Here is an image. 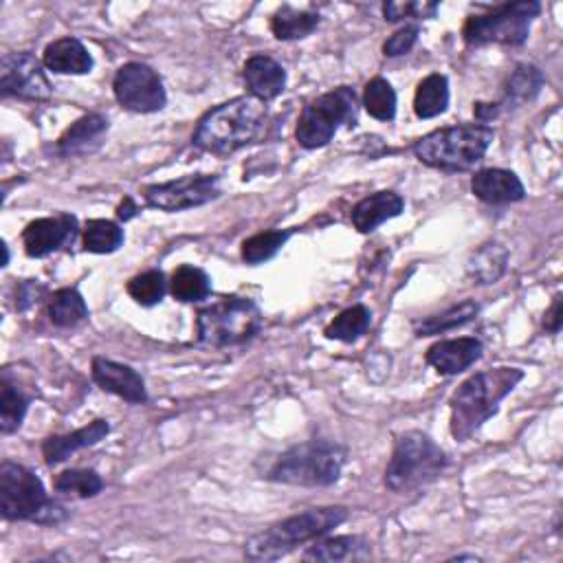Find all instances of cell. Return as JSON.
Masks as SVG:
<instances>
[{"instance_id":"1","label":"cell","mask_w":563,"mask_h":563,"mask_svg":"<svg viewBox=\"0 0 563 563\" xmlns=\"http://www.w3.org/2000/svg\"><path fill=\"white\" fill-rule=\"evenodd\" d=\"M524 379L517 368H496L469 376L451 396V434L456 440L473 436L491 417L502 400Z\"/></svg>"},{"instance_id":"2","label":"cell","mask_w":563,"mask_h":563,"mask_svg":"<svg viewBox=\"0 0 563 563\" xmlns=\"http://www.w3.org/2000/svg\"><path fill=\"white\" fill-rule=\"evenodd\" d=\"M267 121V104L254 95L235 98L203 115L194 130V145L227 156L256 141Z\"/></svg>"},{"instance_id":"3","label":"cell","mask_w":563,"mask_h":563,"mask_svg":"<svg viewBox=\"0 0 563 563\" xmlns=\"http://www.w3.org/2000/svg\"><path fill=\"white\" fill-rule=\"evenodd\" d=\"M348 520L346 507H321L291 515L245 543V556L252 561H278L297 546L329 535Z\"/></svg>"},{"instance_id":"4","label":"cell","mask_w":563,"mask_h":563,"mask_svg":"<svg viewBox=\"0 0 563 563\" xmlns=\"http://www.w3.org/2000/svg\"><path fill=\"white\" fill-rule=\"evenodd\" d=\"M496 132L485 124H460L434 130L414 143L421 164L443 172H466L475 168L491 148Z\"/></svg>"},{"instance_id":"5","label":"cell","mask_w":563,"mask_h":563,"mask_svg":"<svg viewBox=\"0 0 563 563\" xmlns=\"http://www.w3.org/2000/svg\"><path fill=\"white\" fill-rule=\"evenodd\" d=\"M0 513L10 522H36L57 526L66 522V509L51 500L42 479L27 466L5 460L0 464Z\"/></svg>"},{"instance_id":"6","label":"cell","mask_w":563,"mask_h":563,"mask_svg":"<svg viewBox=\"0 0 563 563\" xmlns=\"http://www.w3.org/2000/svg\"><path fill=\"white\" fill-rule=\"evenodd\" d=\"M346 449L331 440H308L284 451L269 471V479L291 487H331L342 477Z\"/></svg>"},{"instance_id":"7","label":"cell","mask_w":563,"mask_h":563,"mask_svg":"<svg viewBox=\"0 0 563 563\" xmlns=\"http://www.w3.org/2000/svg\"><path fill=\"white\" fill-rule=\"evenodd\" d=\"M447 464V453L427 434L408 432L394 445L385 469V487L394 494H412L434 482Z\"/></svg>"},{"instance_id":"8","label":"cell","mask_w":563,"mask_h":563,"mask_svg":"<svg viewBox=\"0 0 563 563\" xmlns=\"http://www.w3.org/2000/svg\"><path fill=\"white\" fill-rule=\"evenodd\" d=\"M263 329V310L249 297H222L196 315L199 342L214 348L249 344Z\"/></svg>"},{"instance_id":"9","label":"cell","mask_w":563,"mask_h":563,"mask_svg":"<svg viewBox=\"0 0 563 563\" xmlns=\"http://www.w3.org/2000/svg\"><path fill=\"white\" fill-rule=\"evenodd\" d=\"M541 14L537 0H522V3H507L489 14L466 18L462 27V38L466 44H507L522 47L530 36L533 18Z\"/></svg>"},{"instance_id":"10","label":"cell","mask_w":563,"mask_h":563,"mask_svg":"<svg viewBox=\"0 0 563 563\" xmlns=\"http://www.w3.org/2000/svg\"><path fill=\"white\" fill-rule=\"evenodd\" d=\"M357 121V93L350 87H340L312 100L297 124L295 139L306 150L324 148L333 141L337 130Z\"/></svg>"},{"instance_id":"11","label":"cell","mask_w":563,"mask_h":563,"mask_svg":"<svg viewBox=\"0 0 563 563\" xmlns=\"http://www.w3.org/2000/svg\"><path fill=\"white\" fill-rule=\"evenodd\" d=\"M113 91L117 102L132 113H158L168 104L164 79L143 62L124 64L113 79Z\"/></svg>"},{"instance_id":"12","label":"cell","mask_w":563,"mask_h":563,"mask_svg":"<svg viewBox=\"0 0 563 563\" xmlns=\"http://www.w3.org/2000/svg\"><path fill=\"white\" fill-rule=\"evenodd\" d=\"M220 192L218 175H188L177 181L148 185L143 199L150 207L161 212H185L216 201Z\"/></svg>"},{"instance_id":"13","label":"cell","mask_w":563,"mask_h":563,"mask_svg":"<svg viewBox=\"0 0 563 563\" xmlns=\"http://www.w3.org/2000/svg\"><path fill=\"white\" fill-rule=\"evenodd\" d=\"M0 93L3 98L44 102L53 95V87L44 75L42 62L29 51H23L10 53L0 62Z\"/></svg>"},{"instance_id":"14","label":"cell","mask_w":563,"mask_h":563,"mask_svg":"<svg viewBox=\"0 0 563 563\" xmlns=\"http://www.w3.org/2000/svg\"><path fill=\"white\" fill-rule=\"evenodd\" d=\"M77 235V218L57 214L51 218L31 220L23 231V245L29 258H47L53 252L73 245Z\"/></svg>"},{"instance_id":"15","label":"cell","mask_w":563,"mask_h":563,"mask_svg":"<svg viewBox=\"0 0 563 563\" xmlns=\"http://www.w3.org/2000/svg\"><path fill=\"white\" fill-rule=\"evenodd\" d=\"M93 379L104 392H111V394L128 400V404H135V406L148 404V389H145L143 376L126 363L95 357L93 359Z\"/></svg>"},{"instance_id":"16","label":"cell","mask_w":563,"mask_h":563,"mask_svg":"<svg viewBox=\"0 0 563 563\" xmlns=\"http://www.w3.org/2000/svg\"><path fill=\"white\" fill-rule=\"evenodd\" d=\"M471 192L487 205H511L526 196L524 183L511 170L489 168L479 170L471 179Z\"/></svg>"},{"instance_id":"17","label":"cell","mask_w":563,"mask_h":563,"mask_svg":"<svg viewBox=\"0 0 563 563\" xmlns=\"http://www.w3.org/2000/svg\"><path fill=\"white\" fill-rule=\"evenodd\" d=\"M482 353H485V346H482L479 340L460 337V340H445V342L434 344L427 350L425 359L436 372H440L445 376H453V374L471 368L475 361H479Z\"/></svg>"},{"instance_id":"18","label":"cell","mask_w":563,"mask_h":563,"mask_svg":"<svg viewBox=\"0 0 563 563\" xmlns=\"http://www.w3.org/2000/svg\"><path fill=\"white\" fill-rule=\"evenodd\" d=\"M243 77H245V85H247L249 93L265 104L280 98L286 89L284 66L280 62H276L273 57L263 55V53L252 55L245 62Z\"/></svg>"},{"instance_id":"19","label":"cell","mask_w":563,"mask_h":563,"mask_svg":"<svg viewBox=\"0 0 563 563\" xmlns=\"http://www.w3.org/2000/svg\"><path fill=\"white\" fill-rule=\"evenodd\" d=\"M108 132V117L100 113L85 115L82 119H77L66 132L57 139V154L60 156H85L95 152L102 145L104 135Z\"/></svg>"},{"instance_id":"20","label":"cell","mask_w":563,"mask_h":563,"mask_svg":"<svg viewBox=\"0 0 563 563\" xmlns=\"http://www.w3.org/2000/svg\"><path fill=\"white\" fill-rule=\"evenodd\" d=\"M108 434H111V425H108V421L98 419V421L89 423L87 427L77 430V432H73V434L51 436V438H47L44 445H42L44 462H47L49 466H55V464L68 460L75 451L87 449V447H93V445L102 443Z\"/></svg>"},{"instance_id":"21","label":"cell","mask_w":563,"mask_h":563,"mask_svg":"<svg viewBox=\"0 0 563 563\" xmlns=\"http://www.w3.org/2000/svg\"><path fill=\"white\" fill-rule=\"evenodd\" d=\"M404 207H406L404 196L392 192V190H383V192L370 194L363 201H359L353 207L350 218H353V225H355L357 231L370 233L379 225H383L385 220H392V218L404 214Z\"/></svg>"},{"instance_id":"22","label":"cell","mask_w":563,"mask_h":563,"mask_svg":"<svg viewBox=\"0 0 563 563\" xmlns=\"http://www.w3.org/2000/svg\"><path fill=\"white\" fill-rule=\"evenodd\" d=\"M42 64L60 75H85L91 73L93 57L77 38H60L44 49Z\"/></svg>"},{"instance_id":"23","label":"cell","mask_w":563,"mask_h":563,"mask_svg":"<svg viewBox=\"0 0 563 563\" xmlns=\"http://www.w3.org/2000/svg\"><path fill=\"white\" fill-rule=\"evenodd\" d=\"M304 561H359L370 556V543L359 535H342L315 539L312 546L302 554Z\"/></svg>"},{"instance_id":"24","label":"cell","mask_w":563,"mask_h":563,"mask_svg":"<svg viewBox=\"0 0 563 563\" xmlns=\"http://www.w3.org/2000/svg\"><path fill=\"white\" fill-rule=\"evenodd\" d=\"M509 267V249L500 243L482 245L466 265V273L475 284H496Z\"/></svg>"},{"instance_id":"25","label":"cell","mask_w":563,"mask_h":563,"mask_svg":"<svg viewBox=\"0 0 563 563\" xmlns=\"http://www.w3.org/2000/svg\"><path fill=\"white\" fill-rule=\"evenodd\" d=\"M49 319L57 329H75L89 319V306L77 289H60L49 299Z\"/></svg>"},{"instance_id":"26","label":"cell","mask_w":563,"mask_h":563,"mask_svg":"<svg viewBox=\"0 0 563 563\" xmlns=\"http://www.w3.org/2000/svg\"><path fill=\"white\" fill-rule=\"evenodd\" d=\"M543 87V73L535 64H517L504 85V100L500 106H522L533 102Z\"/></svg>"},{"instance_id":"27","label":"cell","mask_w":563,"mask_h":563,"mask_svg":"<svg viewBox=\"0 0 563 563\" xmlns=\"http://www.w3.org/2000/svg\"><path fill=\"white\" fill-rule=\"evenodd\" d=\"M479 312V304L473 299H464L458 306L447 308L440 315H432L425 319H419L414 324V331L419 337H432V335H443L447 331H453L458 327L469 324L471 319H475Z\"/></svg>"},{"instance_id":"28","label":"cell","mask_w":563,"mask_h":563,"mask_svg":"<svg viewBox=\"0 0 563 563\" xmlns=\"http://www.w3.org/2000/svg\"><path fill=\"white\" fill-rule=\"evenodd\" d=\"M449 106V82L440 73L427 75L417 89L414 95V113L421 119H434L443 115Z\"/></svg>"},{"instance_id":"29","label":"cell","mask_w":563,"mask_h":563,"mask_svg":"<svg viewBox=\"0 0 563 563\" xmlns=\"http://www.w3.org/2000/svg\"><path fill=\"white\" fill-rule=\"evenodd\" d=\"M321 18L315 12H299L282 5L271 18V31L278 40H302L319 27Z\"/></svg>"},{"instance_id":"30","label":"cell","mask_w":563,"mask_h":563,"mask_svg":"<svg viewBox=\"0 0 563 563\" xmlns=\"http://www.w3.org/2000/svg\"><path fill=\"white\" fill-rule=\"evenodd\" d=\"M372 324V312L368 306L363 304H355L346 310H342L331 324L327 327L324 335L329 340H335V342H344V344H353L357 342L361 335H366V331L370 329Z\"/></svg>"},{"instance_id":"31","label":"cell","mask_w":563,"mask_h":563,"mask_svg":"<svg viewBox=\"0 0 563 563\" xmlns=\"http://www.w3.org/2000/svg\"><path fill=\"white\" fill-rule=\"evenodd\" d=\"M29 410V396L10 381V374H3V389H0V432L14 434Z\"/></svg>"},{"instance_id":"32","label":"cell","mask_w":563,"mask_h":563,"mask_svg":"<svg viewBox=\"0 0 563 563\" xmlns=\"http://www.w3.org/2000/svg\"><path fill=\"white\" fill-rule=\"evenodd\" d=\"M172 295L183 304H194L201 299H207L212 293V280L209 276L192 265H183L172 273L170 280Z\"/></svg>"},{"instance_id":"33","label":"cell","mask_w":563,"mask_h":563,"mask_svg":"<svg viewBox=\"0 0 563 563\" xmlns=\"http://www.w3.org/2000/svg\"><path fill=\"white\" fill-rule=\"evenodd\" d=\"M55 491L89 500L104 491V479L93 469H68L55 477Z\"/></svg>"},{"instance_id":"34","label":"cell","mask_w":563,"mask_h":563,"mask_svg":"<svg viewBox=\"0 0 563 563\" xmlns=\"http://www.w3.org/2000/svg\"><path fill=\"white\" fill-rule=\"evenodd\" d=\"M293 235V229H273V231H263L252 238H247L243 243V260L247 265H263L271 260Z\"/></svg>"},{"instance_id":"35","label":"cell","mask_w":563,"mask_h":563,"mask_svg":"<svg viewBox=\"0 0 563 563\" xmlns=\"http://www.w3.org/2000/svg\"><path fill=\"white\" fill-rule=\"evenodd\" d=\"M124 245V229L113 220H89L85 227V249L89 254H113Z\"/></svg>"},{"instance_id":"36","label":"cell","mask_w":563,"mask_h":563,"mask_svg":"<svg viewBox=\"0 0 563 563\" xmlns=\"http://www.w3.org/2000/svg\"><path fill=\"white\" fill-rule=\"evenodd\" d=\"M363 106L368 115H372L379 121H392L396 117V93L387 79H370L363 93Z\"/></svg>"},{"instance_id":"37","label":"cell","mask_w":563,"mask_h":563,"mask_svg":"<svg viewBox=\"0 0 563 563\" xmlns=\"http://www.w3.org/2000/svg\"><path fill=\"white\" fill-rule=\"evenodd\" d=\"M166 291H168L166 276H164V271H158V269H150L145 273H139L128 282V295L141 306L158 304L161 299H164Z\"/></svg>"},{"instance_id":"38","label":"cell","mask_w":563,"mask_h":563,"mask_svg":"<svg viewBox=\"0 0 563 563\" xmlns=\"http://www.w3.org/2000/svg\"><path fill=\"white\" fill-rule=\"evenodd\" d=\"M438 12V3H423V0H412V3H385L383 16L389 23L400 21H425L434 18Z\"/></svg>"},{"instance_id":"39","label":"cell","mask_w":563,"mask_h":563,"mask_svg":"<svg viewBox=\"0 0 563 563\" xmlns=\"http://www.w3.org/2000/svg\"><path fill=\"white\" fill-rule=\"evenodd\" d=\"M419 25H406L400 27L396 34H392L385 44H383V55L387 57H398V55H406L414 49V44L419 42Z\"/></svg>"},{"instance_id":"40","label":"cell","mask_w":563,"mask_h":563,"mask_svg":"<svg viewBox=\"0 0 563 563\" xmlns=\"http://www.w3.org/2000/svg\"><path fill=\"white\" fill-rule=\"evenodd\" d=\"M561 302H563V295H554L550 308L546 310L543 315V329L550 333V335H556L561 331V324H563V308H561Z\"/></svg>"},{"instance_id":"41","label":"cell","mask_w":563,"mask_h":563,"mask_svg":"<svg viewBox=\"0 0 563 563\" xmlns=\"http://www.w3.org/2000/svg\"><path fill=\"white\" fill-rule=\"evenodd\" d=\"M38 295H40L38 284H34V282H23V284L18 286V310H25V308H29L34 302H38Z\"/></svg>"},{"instance_id":"42","label":"cell","mask_w":563,"mask_h":563,"mask_svg":"<svg viewBox=\"0 0 563 563\" xmlns=\"http://www.w3.org/2000/svg\"><path fill=\"white\" fill-rule=\"evenodd\" d=\"M500 111H502L500 104H482V102H477L475 108H473L475 117H477L482 124H485V126H487V121L496 119V117L500 115Z\"/></svg>"},{"instance_id":"43","label":"cell","mask_w":563,"mask_h":563,"mask_svg":"<svg viewBox=\"0 0 563 563\" xmlns=\"http://www.w3.org/2000/svg\"><path fill=\"white\" fill-rule=\"evenodd\" d=\"M137 212H139L137 203H135L130 196H126V199L119 203V207H117V218L126 222V220H132V218L137 216Z\"/></svg>"},{"instance_id":"44","label":"cell","mask_w":563,"mask_h":563,"mask_svg":"<svg viewBox=\"0 0 563 563\" xmlns=\"http://www.w3.org/2000/svg\"><path fill=\"white\" fill-rule=\"evenodd\" d=\"M451 561H477V556L475 554H458Z\"/></svg>"}]
</instances>
